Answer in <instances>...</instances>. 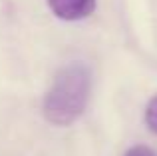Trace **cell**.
<instances>
[{"instance_id":"obj_1","label":"cell","mask_w":157,"mask_h":156,"mask_svg":"<svg viewBox=\"0 0 157 156\" xmlns=\"http://www.w3.org/2000/svg\"><path fill=\"white\" fill-rule=\"evenodd\" d=\"M92 94V68L86 62H70L58 70L42 102V112L54 126H70L84 114Z\"/></svg>"},{"instance_id":"obj_2","label":"cell","mask_w":157,"mask_h":156,"mask_svg":"<svg viewBox=\"0 0 157 156\" xmlns=\"http://www.w3.org/2000/svg\"><path fill=\"white\" fill-rule=\"evenodd\" d=\"M48 6L60 20H82L96 10V0H48Z\"/></svg>"},{"instance_id":"obj_3","label":"cell","mask_w":157,"mask_h":156,"mask_svg":"<svg viewBox=\"0 0 157 156\" xmlns=\"http://www.w3.org/2000/svg\"><path fill=\"white\" fill-rule=\"evenodd\" d=\"M145 124L149 126L151 132L157 134V96H153L149 102H147V108H145Z\"/></svg>"},{"instance_id":"obj_4","label":"cell","mask_w":157,"mask_h":156,"mask_svg":"<svg viewBox=\"0 0 157 156\" xmlns=\"http://www.w3.org/2000/svg\"><path fill=\"white\" fill-rule=\"evenodd\" d=\"M125 156H157V152L151 150L149 146H133L125 152Z\"/></svg>"}]
</instances>
